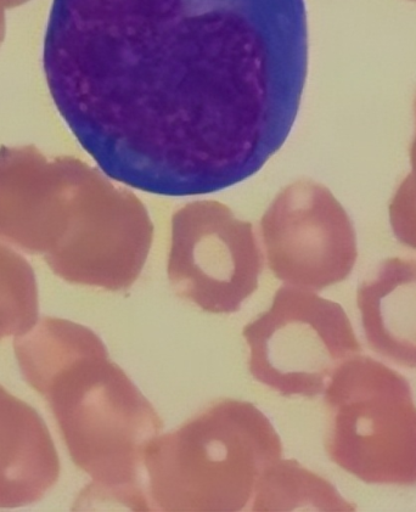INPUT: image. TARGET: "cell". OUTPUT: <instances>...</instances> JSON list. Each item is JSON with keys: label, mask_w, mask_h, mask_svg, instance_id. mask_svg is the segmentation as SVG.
Here are the masks:
<instances>
[{"label": "cell", "mask_w": 416, "mask_h": 512, "mask_svg": "<svg viewBox=\"0 0 416 512\" xmlns=\"http://www.w3.org/2000/svg\"><path fill=\"white\" fill-rule=\"evenodd\" d=\"M43 67L106 176L217 193L288 140L308 69L305 0H54Z\"/></svg>", "instance_id": "obj_1"}, {"label": "cell", "mask_w": 416, "mask_h": 512, "mask_svg": "<svg viewBox=\"0 0 416 512\" xmlns=\"http://www.w3.org/2000/svg\"><path fill=\"white\" fill-rule=\"evenodd\" d=\"M14 351L27 384L46 398L73 463L92 478L81 506L148 512L144 458L163 423L103 340L87 326L48 317L16 336Z\"/></svg>", "instance_id": "obj_2"}, {"label": "cell", "mask_w": 416, "mask_h": 512, "mask_svg": "<svg viewBox=\"0 0 416 512\" xmlns=\"http://www.w3.org/2000/svg\"><path fill=\"white\" fill-rule=\"evenodd\" d=\"M280 459L283 444L267 416L252 403L223 399L146 450L149 511H252Z\"/></svg>", "instance_id": "obj_3"}, {"label": "cell", "mask_w": 416, "mask_h": 512, "mask_svg": "<svg viewBox=\"0 0 416 512\" xmlns=\"http://www.w3.org/2000/svg\"><path fill=\"white\" fill-rule=\"evenodd\" d=\"M48 266L67 283L127 291L154 240L143 201L103 171L65 156L44 213Z\"/></svg>", "instance_id": "obj_4"}, {"label": "cell", "mask_w": 416, "mask_h": 512, "mask_svg": "<svg viewBox=\"0 0 416 512\" xmlns=\"http://www.w3.org/2000/svg\"><path fill=\"white\" fill-rule=\"evenodd\" d=\"M324 393L330 460L370 485L415 486L416 405L407 379L357 354Z\"/></svg>", "instance_id": "obj_5"}, {"label": "cell", "mask_w": 416, "mask_h": 512, "mask_svg": "<svg viewBox=\"0 0 416 512\" xmlns=\"http://www.w3.org/2000/svg\"><path fill=\"white\" fill-rule=\"evenodd\" d=\"M243 335L252 376L286 397L322 395L340 365L362 351L339 303L288 285Z\"/></svg>", "instance_id": "obj_6"}, {"label": "cell", "mask_w": 416, "mask_h": 512, "mask_svg": "<svg viewBox=\"0 0 416 512\" xmlns=\"http://www.w3.org/2000/svg\"><path fill=\"white\" fill-rule=\"evenodd\" d=\"M263 266L254 225L227 205L200 200L174 212L168 279L202 311L239 312L258 289Z\"/></svg>", "instance_id": "obj_7"}, {"label": "cell", "mask_w": 416, "mask_h": 512, "mask_svg": "<svg viewBox=\"0 0 416 512\" xmlns=\"http://www.w3.org/2000/svg\"><path fill=\"white\" fill-rule=\"evenodd\" d=\"M269 269L292 288L322 291L350 277L357 235L350 216L323 184L300 179L275 196L261 221Z\"/></svg>", "instance_id": "obj_8"}, {"label": "cell", "mask_w": 416, "mask_h": 512, "mask_svg": "<svg viewBox=\"0 0 416 512\" xmlns=\"http://www.w3.org/2000/svg\"><path fill=\"white\" fill-rule=\"evenodd\" d=\"M59 476V454L42 416L0 386V509L39 502Z\"/></svg>", "instance_id": "obj_9"}, {"label": "cell", "mask_w": 416, "mask_h": 512, "mask_svg": "<svg viewBox=\"0 0 416 512\" xmlns=\"http://www.w3.org/2000/svg\"><path fill=\"white\" fill-rule=\"evenodd\" d=\"M357 305L371 350L399 367L416 369V260L381 262L359 286Z\"/></svg>", "instance_id": "obj_10"}, {"label": "cell", "mask_w": 416, "mask_h": 512, "mask_svg": "<svg viewBox=\"0 0 416 512\" xmlns=\"http://www.w3.org/2000/svg\"><path fill=\"white\" fill-rule=\"evenodd\" d=\"M354 511L330 482L295 460L280 459L263 477L252 512Z\"/></svg>", "instance_id": "obj_11"}, {"label": "cell", "mask_w": 416, "mask_h": 512, "mask_svg": "<svg viewBox=\"0 0 416 512\" xmlns=\"http://www.w3.org/2000/svg\"><path fill=\"white\" fill-rule=\"evenodd\" d=\"M38 314L35 270L20 253L0 243V341L28 333Z\"/></svg>", "instance_id": "obj_12"}, {"label": "cell", "mask_w": 416, "mask_h": 512, "mask_svg": "<svg viewBox=\"0 0 416 512\" xmlns=\"http://www.w3.org/2000/svg\"><path fill=\"white\" fill-rule=\"evenodd\" d=\"M416 125V99L414 104ZM412 172L399 184L389 205L390 223L396 239L416 250V131L409 150Z\"/></svg>", "instance_id": "obj_13"}, {"label": "cell", "mask_w": 416, "mask_h": 512, "mask_svg": "<svg viewBox=\"0 0 416 512\" xmlns=\"http://www.w3.org/2000/svg\"><path fill=\"white\" fill-rule=\"evenodd\" d=\"M13 5H15V0H0V42L4 36L3 7H13Z\"/></svg>", "instance_id": "obj_14"}, {"label": "cell", "mask_w": 416, "mask_h": 512, "mask_svg": "<svg viewBox=\"0 0 416 512\" xmlns=\"http://www.w3.org/2000/svg\"><path fill=\"white\" fill-rule=\"evenodd\" d=\"M413 2H416V0H413Z\"/></svg>", "instance_id": "obj_15"}]
</instances>
